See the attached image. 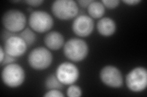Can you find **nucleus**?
I'll return each mask as SVG.
<instances>
[{
	"instance_id": "nucleus-1",
	"label": "nucleus",
	"mask_w": 147,
	"mask_h": 97,
	"mask_svg": "<svg viewBox=\"0 0 147 97\" xmlns=\"http://www.w3.org/2000/svg\"><path fill=\"white\" fill-rule=\"evenodd\" d=\"M64 53L66 57L72 61H81L88 53V46L83 40L72 38L64 44Z\"/></svg>"
},
{
	"instance_id": "nucleus-2",
	"label": "nucleus",
	"mask_w": 147,
	"mask_h": 97,
	"mask_svg": "<svg viewBox=\"0 0 147 97\" xmlns=\"http://www.w3.org/2000/svg\"><path fill=\"white\" fill-rule=\"evenodd\" d=\"M52 11L53 15L59 19L67 20L77 16L79 12V7L74 1L57 0L52 4Z\"/></svg>"
},
{
	"instance_id": "nucleus-3",
	"label": "nucleus",
	"mask_w": 147,
	"mask_h": 97,
	"mask_svg": "<svg viewBox=\"0 0 147 97\" xmlns=\"http://www.w3.org/2000/svg\"><path fill=\"white\" fill-rule=\"evenodd\" d=\"M2 80L4 84L10 87H17L24 82L25 78V71L17 64L6 65L2 71Z\"/></svg>"
},
{
	"instance_id": "nucleus-4",
	"label": "nucleus",
	"mask_w": 147,
	"mask_h": 97,
	"mask_svg": "<svg viewBox=\"0 0 147 97\" xmlns=\"http://www.w3.org/2000/svg\"><path fill=\"white\" fill-rule=\"evenodd\" d=\"M52 55L49 50L43 47L37 48L28 55V63L36 70H44L52 64Z\"/></svg>"
},
{
	"instance_id": "nucleus-5",
	"label": "nucleus",
	"mask_w": 147,
	"mask_h": 97,
	"mask_svg": "<svg viewBox=\"0 0 147 97\" xmlns=\"http://www.w3.org/2000/svg\"><path fill=\"white\" fill-rule=\"evenodd\" d=\"M2 22L6 30L16 33L24 29L26 20L25 14L21 11L10 10L4 13Z\"/></svg>"
},
{
	"instance_id": "nucleus-6",
	"label": "nucleus",
	"mask_w": 147,
	"mask_h": 97,
	"mask_svg": "<svg viewBox=\"0 0 147 97\" xmlns=\"http://www.w3.org/2000/svg\"><path fill=\"white\" fill-rule=\"evenodd\" d=\"M128 89L132 92H142L147 85V71L142 67L134 68L128 73L126 78Z\"/></svg>"
},
{
	"instance_id": "nucleus-7",
	"label": "nucleus",
	"mask_w": 147,
	"mask_h": 97,
	"mask_svg": "<svg viewBox=\"0 0 147 97\" xmlns=\"http://www.w3.org/2000/svg\"><path fill=\"white\" fill-rule=\"evenodd\" d=\"M29 24L31 29L39 33H44L52 29L53 20L49 13L44 11H34L30 15Z\"/></svg>"
},
{
	"instance_id": "nucleus-8",
	"label": "nucleus",
	"mask_w": 147,
	"mask_h": 97,
	"mask_svg": "<svg viewBox=\"0 0 147 97\" xmlns=\"http://www.w3.org/2000/svg\"><path fill=\"white\" fill-rule=\"evenodd\" d=\"M56 76L63 84L71 85L79 78V71L74 64L64 62L58 67Z\"/></svg>"
},
{
	"instance_id": "nucleus-9",
	"label": "nucleus",
	"mask_w": 147,
	"mask_h": 97,
	"mask_svg": "<svg viewBox=\"0 0 147 97\" xmlns=\"http://www.w3.org/2000/svg\"><path fill=\"white\" fill-rule=\"evenodd\" d=\"M100 78L105 85L114 88L120 87L123 83L120 71L113 66H107L103 67L100 72Z\"/></svg>"
},
{
	"instance_id": "nucleus-10",
	"label": "nucleus",
	"mask_w": 147,
	"mask_h": 97,
	"mask_svg": "<svg viewBox=\"0 0 147 97\" xmlns=\"http://www.w3.org/2000/svg\"><path fill=\"white\" fill-rule=\"evenodd\" d=\"M28 45L20 36H12L4 41V51L13 57L22 56L27 50Z\"/></svg>"
},
{
	"instance_id": "nucleus-11",
	"label": "nucleus",
	"mask_w": 147,
	"mask_h": 97,
	"mask_svg": "<svg viewBox=\"0 0 147 97\" xmlns=\"http://www.w3.org/2000/svg\"><path fill=\"white\" fill-rule=\"evenodd\" d=\"M72 30L75 34L81 37L89 36L94 29V21L92 18L86 15L77 17L72 24Z\"/></svg>"
},
{
	"instance_id": "nucleus-12",
	"label": "nucleus",
	"mask_w": 147,
	"mask_h": 97,
	"mask_svg": "<svg viewBox=\"0 0 147 97\" xmlns=\"http://www.w3.org/2000/svg\"><path fill=\"white\" fill-rule=\"evenodd\" d=\"M64 40L63 36L59 32L56 31L50 32L46 35L44 43L47 47L53 50L61 49L64 45Z\"/></svg>"
},
{
	"instance_id": "nucleus-13",
	"label": "nucleus",
	"mask_w": 147,
	"mask_h": 97,
	"mask_svg": "<svg viewBox=\"0 0 147 97\" xmlns=\"http://www.w3.org/2000/svg\"><path fill=\"white\" fill-rule=\"evenodd\" d=\"M97 29L101 35L109 36L112 35L115 32L116 24L112 18L105 17L98 21Z\"/></svg>"
},
{
	"instance_id": "nucleus-14",
	"label": "nucleus",
	"mask_w": 147,
	"mask_h": 97,
	"mask_svg": "<svg viewBox=\"0 0 147 97\" xmlns=\"http://www.w3.org/2000/svg\"><path fill=\"white\" fill-rule=\"evenodd\" d=\"M89 15L93 18H100L105 13V7L102 2L92 1L88 7Z\"/></svg>"
},
{
	"instance_id": "nucleus-15",
	"label": "nucleus",
	"mask_w": 147,
	"mask_h": 97,
	"mask_svg": "<svg viewBox=\"0 0 147 97\" xmlns=\"http://www.w3.org/2000/svg\"><path fill=\"white\" fill-rule=\"evenodd\" d=\"M46 88L49 90L60 89L63 87V84L59 81L56 75L52 74L49 75L45 81Z\"/></svg>"
},
{
	"instance_id": "nucleus-16",
	"label": "nucleus",
	"mask_w": 147,
	"mask_h": 97,
	"mask_svg": "<svg viewBox=\"0 0 147 97\" xmlns=\"http://www.w3.org/2000/svg\"><path fill=\"white\" fill-rule=\"evenodd\" d=\"M20 37L24 40L28 46L33 45L36 40V35L29 28L23 30L20 34Z\"/></svg>"
},
{
	"instance_id": "nucleus-17",
	"label": "nucleus",
	"mask_w": 147,
	"mask_h": 97,
	"mask_svg": "<svg viewBox=\"0 0 147 97\" xmlns=\"http://www.w3.org/2000/svg\"><path fill=\"white\" fill-rule=\"evenodd\" d=\"M67 95L69 97H79L82 96V90L80 87L71 84L67 90Z\"/></svg>"
},
{
	"instance_id": "nucleus-18",
	"label": "nucleus",
	"mask_w": 147,
	"mask_h": 97,
	"mask_svg": "<svg viewBox=\"0 0 147 97\" xmlns=\"http://www.w3.org/2000/svg\"><path fill=\"white\" fill-rule=\"evenodd\" d=\"M102 3L104 6L109 9H114L117 7L119 4V1L117 0H103Z\"/></svg>"
},
{
	"instance_id": "nucleus-19",
	"label": "nucleus",
	"mask_w": 147,
	"mask_h": 97,
	"mask_svg": "<svg viewBox=\"0 0 147 97\" xmlns=\"http://www.w3.org/2000/svg\"><path fill=\"white\" fill-rule=\"evenodd\" d=\"M44 96L45 97H63L64 95L58 89H52L47 92Z\"/></svg>"
},
{
	"instance_id": "nucleus-20",
	"label": "nucleus",
	"mask_w": 147,
	"mask_h": 97,
	"mask_svg": "<svg viewBox=\"0 0 147 97\" xmlns=\"http://www.w3.org/2000/svg\"><path fill=\"white\" fill-rule=\"evenodd\" d=\"M15 61H16V57H12V56H11V55H9V54L5 53V56H4L3 61L1 63V66L8 65V64H12Z\"/></svg>"
},
{
	"instance_id": "nucleus-21",
	"label": "nucleus",
	"mask_w": 147,
	"mask_h": 97,
	"mask_svg": "<svg viewBox=\"0 0 147 97\" xmlns=\"http://www.w3.org/2000/svg\"><path fill=\"white\" fill-rule=\"evenodd\" d=\"M43 2L44 1H42V0H34V1H33V0L31 1V0H30V1H25L26 3H27L29 6H32V7L39 6L43 3Z\"/></svg>"
},
{
	"instance_id": "nucleus-22",
	"label": "nucleus",
	"mask_w": 147,
	"mask_h": 97,
	"mask_svg": "<svg viewBox=\"0 0 147 97\" xmlns=\"http://www.w3.org/2000/svg\"><path fill=\"white\" fill-rule=\"evenodd\" d=\"M12 36H15L14 33H13V32L9 31L7 30H3V34H2V39L4 41H6L8 38L11 37Z\"/></svg>"
},
{
	"instance_id": "nucleus-23",
	"label": "nucleus",
	"mask_w": 147,
	"mask_h": 97,
	"mask_svg": "<svg viewBox=\"0 0 147 97\" xmlns=\"http://www.w3.org/2000/svg\"><path fill=\"white\" fill-rule=\"evenodd\" d=\"M92 1H91V0H82V1H78V3L79 4V5L81 7L85 8V7H88Z\"/></svg>"
},
{
	"instance_id": "nucleus-24",
	"label": "nucleus",
	"mask_w": 147,
	"mask_h": 97,
	"mask_svg": "<svg viewBox=\"0 0 147 97\" xmlns=\"http://www.w3.org/2000/svg\"><path fill=\"white\" fill-rule=\"evenodd\" d=\"M123 2L126 4H128V5H136V4H139L140 1V0H125Z\"/></svg>"
},
{
	"instance_id": "nucleus-25",
	"label": "nucleus",
	"mask_w": 147,
	"mask_h": 97,
	"mask_svg": "<svg viewBox=\"0 0 147 97\" xmlns=\"http://www.w3.org/2000/svg\"><path fill=\"white\" fill-rule=\"evenodd\" d=\"M5 51L3 50V48L2 46L0 47V55H1V57H0V62H2L3 61V59L5 56Z\"/></svg>"
}]
</instances>
